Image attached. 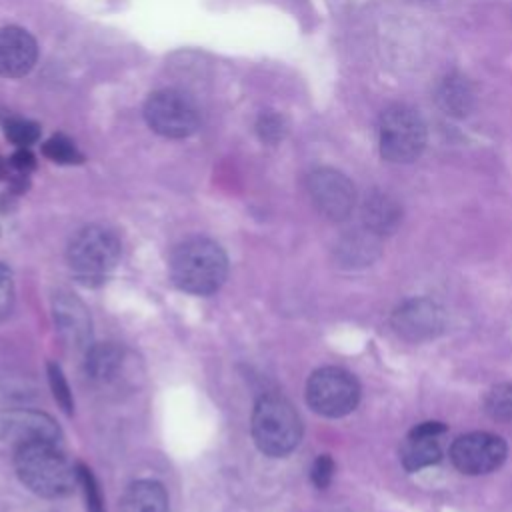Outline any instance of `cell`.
I'll use <instances>...</instances> for the list:
<instances>
[{
	"label": "cell",
	"instance_id": "cell-13",
	"mask_svg": "<svg viewBox=\"0 0 512 512\" xmlns=\"http://www.w3.org/2000/svg\"><path fill=\"white\" fill-rule=\"evenodd\" d=\"M54 320L60 334L70 346H90V316L86 306L78 298L68 292H58L54 298Z\"/></svg>",
	"mask_w": 512,
	"mask_h": 512
},
{
	"label": "cell",
	"instance_id": "cell-27",
	"mask_svg": "<svg viewBox=\"0 0 512 512\" xmlns=\"http://www.w3.org/2000/svg\"><path fill=\"white\" fill-rule=\"evenodd\" d=\"M14 306V280L12 272L0 262V320H4Z\"/></svg>",
	"mask_w": 512,
	"mask_h": 512
},
{
	"label": "cell",
	"instance_id": "cell-8",
	"mask_svg": "<svg viewBox=\"0 0 512 512\" xmlns=\"http://www.w3.org/2000/svg\"><path fill=\"white\" fill-rule=\"evenodd\" d=\"M306 188L316 210L332 220H346L356 206V188L352 180L334 168H316L306 178Z\"/></svg>",
	"mask_w": 512,
	"mask_h": 512
},
{
	"label": "cell",
	"instance_id": "cell-14",
	"mask_svg": "<svg viewBox=\"0 0 512 512\" xmlns=\"http://www.w3.org/2000/svg\"><path fill=\"white\" fill-rule=\"evenodd\" d=\"M400 220L402 208L392 196L384 192H372L366 196L362 204V222L366 230H370L376 236L390 234L398 228Z\"/></svg>",
	"mask_w": 512,
	"mask_h": 512
},
{
	"label": "cell",
	"instance_id": "cell-21",
	"mask_svg": "<svg viewBox=\"0 0 512 512\" xmlns=\"http://www.w3.org/2000/svg\"><path fill=\"white\" fill-rule=\"evenodd\" d=\"M42 154L58 164H80L84 160L82 152L76 148V144L64 136V134H54L42 144Z\"/></svg>",
	"mask_w": 512,
	"mask_h": 512
},
{
	"label": "cell",
	"instance_id": "cell-17",
	"mask_svg": "<svg viewBox=\"0 0 512 512\" xmlns=\"http://www.w3.org/2000/svg\"><path fill=\"white\" fill-rule=\"evenodd\" d=\"M436 102L444 110V114L462 118L474 106V92L466 82V78L458 74H450L440 82L436 90Z\"/></svg>",
	"mask_w": 512,
	"mask_h": 512
},
{
	"label": "cell",
	"instance_id": "cell-19",
	"mask_svg": "<svg viewBox=\"0 0 512 512\" xmlns=\"http://www.w3.org/2000/svg\"><path fill=\"white\" fill-rule=\"evenodd\" d=\"M378 236L372 234L370 230H364V234H354L348 236L340 250V258L342 262H346L348 266H366L370 264L376 256H378Z\"/></svg>",
	"mask_w": 512,
	"mask_h": 512
},
{
	"label": "cell",
	"instance_id": "cell-20",
	"mask_svg": "<svg viewBox=\"0 0 512 512\" xmlns=\"http://www.w3.org/2000/svg\"><path fill=\"white\" fill-rule=\"evenodd\" d=\"M484 410L492 420L512 424V382L492 386L484 396Z\"/></svg>",
	"mask_w": 512,
	"mask_h": 512
},
{
	"label": "cell",
	"instance_id": "cell-30",
	"mask_svg": "<svg viewBox=\"0 0 512 512\" xmlns=\"http://www.w3.org/2000/svg\"><path fill=\"white\" fill-rule=\"evenodd\" d=\"M6 174H8V164H6L4 158L0 156V180H2Z\"/></svg>",
	"mask_w": 512,
	"mask_h": 512
},
{
	"label": "cell",
	"instance_id": "cell-26",
	"mask_svg": "<svg viewBox=\"0 0 512 512\" xmlns=\"http://www.w3.org/2000/svg\"><path fill=\"white\" fill-rule=\"evenodd\" d=\"M332 476H334V460L328 454H320L310 468L312 484L322 490L332 482Z\"/></svg>",
	"mask_w": 512,
	"mask_h": 512
},
{
	"label": "cell",
	"instance_id": "cell-2",
	"mask_svg": "<svg viewBox=\"0 0 512 512\" xmlns=\"http://www.w3.org/2000/svg\"><path fill=\"white\" fill-rule=\"evenodd\" d=\"M14 468L20 482L44 498H60L78 484L76 466L68 462L60 444L34 442L14 450Z\"/></svg>",
	"mask_w": 512,
	"mask_h": 512
},
{
	"label": "cell",
	"instance_id": "cell-22",
	"mask_svg": "<svg viewBox=\"0 0 512 512\" xmlns=\"http://www.w3.org/2000/svg\"><path fill=\"white\" fill-rule=\"evenodd\" d=\"M4 134L18 148H28L40 138V126L26 118H6Z\"/></svg>",
	"mask_w": 512,
	"mask_h": 512
},
{
	"label": "cell",
	"instance_id": "cell-29",
	"mask_svg": "<svg viewBox=\"0 0 512 512\" xmlns=\"http://www.w3.org/2000/svg\"><path fill=\"white\" fill-rule=\"evenodd\" d=\"M446 430V424L438 422V420H428V422H420L410 430V436H418V438H438L442 432Z\"/></svg>",
	"mask_w": 512,
	"mask_h": 512
},
{
	"label": "cell",
	"instance_id": "cell-28",
	"mask_svg": "<svg viewBox=\"0 0 512 512\" xmlns=\"http://www.w3.org/2000/svg\"><path fill=\"white\" fill-rule=\"evenodd\" d=\"M10 166L16 174H26L30 170H34L36 166V160H34V154L28 150V148H18L12 156H10Z\"/></svg>",
	"mask_w": 512,
	"mask_h": 512
},
{
	"label": "cell",
	"instance_id": "cell-12",
	"mask_svg": "<svg viewBox=\"0 0 512 512\" xmlns=\"http://www.w3.org/2000/svg\"><path fill=\"white\" fill-rule=\"evenodd\" d=\"M38 58V46L30 32L18 26L0 28V76L22 78Z\"/></svg>",
	"mask_w": 512,
	"mask_h": 512
},
{
	"label": "cell",
	"instance_id": "cell-1",
	"mask_svg": "<svg viewBox=\"0 0 512 512\" xmlns=\"http://www.w3.org/2000/svg\"><path fill=\"white\" fill-rule=\"evenodd\" d=\"M228 274V258L222 246L210 238L194 236L180 242L170 258L172 282L190 294L216 292Z\"/></svg>",
	"mask_w": 512,
	"mask_h": 512
},
{
	"label": "cell",
	"instance_id": "cell-10",
	"mask_svg": "<svg viewBox=\"0 0 512 512\" xmlns=\"http://www.w3.org/2000/svg\"><path fill=\"white\" fill-rule=\"evenodd\" d=\"M446 314L442 306L430 298H410L392 314L394 332L408 342H426L442 334Z\"/></svg>",
	"mask_w": 512,
	"mask_h": 512
},
{
	"label": "cell",
	"instance_id": "cell-5",
	"mask_svg": "<svg viewBox=\"0 0 512 512\" xmlns=\"http://www.w3.org/2000/svg\"><path fill=\"white\" fill-rule=\"evenodd\" d=\"M378 136L380 154L384 160L408 164L416 160L426 146V124L414 108L394 104L382 112Z\"/></svg>",
	"mask_w": 512,
	"mask_h": 512
},
{
	"label": "cell",
	"instance_id": "cell-25",
	"mask_svg": "<svg viewBox=\"0 0 512 512\" xmlns=\"http://www.w3.org/2000/svg\"><path fill=\"white\" fill-rule=\"evenodd\" d=\"M48 382H50V390L52 396L56 398V402L60 404V408L70 414L74 410V400H72V392L70 386L66 382V376L62 372V368L54 362H48Z\"/></svg>",
	"mask_w": 512,
	"mask_h": 512
},
{
	"label": "cell",
	"instance_id": "cell-24",
	"mask_svg": "<svg viewBox=\"0 0 512 512\" xmlns=\"http://www.w3.org/2000/svg\"><path fill=\"white\" fill-rule=\"evenodd\" d=\"M256 134L264 144H278L286 136V122L276 112H264L258 116Z\"/></svg>",
	"mask_w": 512,
	"mask_h": 512
},
{
	"label": "cell",
	"instance_id": "cell-3",
	"mask_svg": "<svg viewBox=\"0 0 512 512\" xmlns=\"http://www.w3.org/2000/svg\"><path fill=\"white\" fill-rule=\"evenodd\" d=\"M120 238L106 226L90 224L80 228L68 244L66 260L72 276L86 284L98 286L108 280L120 260Z\"/></svg>",
	"mask_w": 512,
	"mask_h": 512
},
{
	"label": "cell",
	"instance_id": "cell-23",
	"mask_svg": "<svg viewBox=\"0 0 512 512\" xmlns=\"http://www.w3.org/2000/svg\"><path fill=\"white\" fill-rule=\"evenodd\" d=\"M76 474H78V484H80L84 500H86V510L88 512H106L104 500L100 494V486H98L92 470L84 464H76Z\"/></svg>",
	"mask_w": 512,
	"mask_h": 512
},
{
	"label": "cell",
	"instance_id": "cell-7",
	"mask_svg": "<svg viewBox=\"0 0 512 512\" xmlns=\"http://www.w3.org/2000/svg\"><path fill=\"white\" fill-rule=\"evenodd\" d=\"M146 124L160 136L186 138L198 130L200 114L192 98L174 88H162L144 104Z\"/></svg>",
	"mask_w": 512,
	"mask_h": 512
},
{
	"label": "cell",
	"instance_id": "cell-6",
	"mask_svg": "<svg viewBox=\"0 0 512 512\" xmlns=\"http://www.w3.org/2000/svg\"><path fill=\"white\" fill-rule=\"evenodd\" d=\"M358 400L360 386L356 378L344 368H318L306 382V402L320 416L342 418L358 406Z\"/></svg>",
	"mask_w": 512,
	"mask_h": 512
},
{
	"label": "cell",
	"instance_id": "cell-16",
	"mask_svg": "<svg viewBox=\"0 0 512 512\" xmlns=\"http://www.w3.org/2000/svg\"><path fill=\"white\" fill-rule=\"evenodd\" d=\"M124 362V352L118 344L114 342H100V344H90L86 348V360H84V370L86 376L94 382H110L116 378Z\"/></svg>",
	"mask_w": 512,
	"mask_h": 512
},
{
	"label": "cell",
	"instance_id": "cell-31",
	"mask_svg": "<svg viewBox=\"0 0 512 512\" xmlns=\"http://www.w3.org/2000/svg\"><path fill=\"white\" fill-rule=\"evenodd\" d=\"M8 118V112L2 108V104H0V120H6Z\"/></svg>",
	"mask_w": 512,
	"mask_h": 512
},
{
	"label": "cell",
	"instance_id": "cell-18",
	"mask_svg": "<svg viewBox=\"0 0 512 512\" xmlns=\"http://www.w3.org/2000/svg\"><path fill=\"white\" fill-rule=\"evenodd\" d=\"M400 458H402V466L408 472H416V470L436 464L442 458V448L436 438L408 436L406 444L402 446Z\"/></svg>",
	"mask_w": 512,
	"mask_h": 512
},
{
	"label": "cell",
	"instance_id": "cell-9",
	"mask_svg": "<svg viewBox=\"0 0 512 512\" xmlns=\"http://www.w3.org/2000/svg\"><path fill=\"white\" fill-rule=\"evenodd\" d=\"M506 454V442L490 432H470L458 436L450 446L452 464L470 476L494 472L502 466Z\"/></svg>",
	"mask_w": 512,
	"mask_h": 512
},
{
	"label": "cell",
	"instance_id": "cell-11",
	"mask_svg": "<svg viewBox=\"0 0 512 512\" xmlns=\"http://www.w3.org/2000/svg\"><path fill=\"white\" fill-rule=\"evenodd\" d=\"M0 440L16 450L34 442L60 444L62 432L48 414L18 408L0 416Z\"/></svg>",
	"mask_w": 512,
	"mask_h": 512
},
{
	"label": "cell",
	"instance_id": "cell-4",
	"mask_svg": "<svg viewBox=\"0 0 512 512\" xmlns=\"http://www.w3.org/2000/svg\"><path fill=\"white\" fill-rule=\"evenodd\" d=\"M252 438L266 456L290 454L302 438V420L296 408L280 394H264L252 412Z\"/></svg>",
	"mask_w": 512,
	"mask_h": 512
},
{
	"label": "cell",
	"instance_id": "cell-15",
	"mask_svg": "<svg viewBox=\"0 0 512 512\" xmlns=\"http://www.w3.org/2000/svg\"><path fill=\"white\" fill-rule=\"evenodd\" d=\"M120 512H168V494L156 480H136L126 488Z\"/></svg>",
	"mask_w": 512,
	"mask_h": 512
}]
</instances>
